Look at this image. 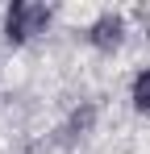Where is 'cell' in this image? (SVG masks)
<instances>
[{
	"instance_id": "obj_1",
	"label": "cell",
	"mask_w": 150,
	"mask_h": 154,
	"mask_svg": "<svg viewBox=\"0 0 150 154\" xmlns=\"http://www.w3.org/2000/svg\"><path fill=\"white\" fill-rule=\"evenodd\" d=\"M50 21H54V8H50V4L17 0V4H8V13H4V38H8L13 46H25V42H33L38 33H46Z\"/></svg>"
},
{
	"instance_id": "obj_2",
	"label": "cell",
	"mask_w": 150,
	"mask_h": 154,
	"mask_svg": "<svg viewBox=\"0 0 150 154\" xmlns=\"http://www.w3.org/2000/svg\"><path fill=\"white\" fill-rule=\"evenodd\" d=\"M88 42L96 46V50H117L125 42V17L121 13H100L96 21H92V29H88Z\"/></svg>"
},
{
	"instance_id": "obj_3",
	"label": "cell",
	"mask_w": 150,
	"mask_h": 154,
	"mask_svg": "<svg viewBox=\"0 0 150 154\" xmlns=\"http://www.w3.org/2000/svg\"><path fill=\"white\" fill-rule=\"evenodd\" d=\"M92 121H96V108H92V104H83V108H75L71 117H67V125L58 129V133H63L58 142H63V146H75V142H79V137H83V133L92 129Z\"/></svg>"
},
{
	"instance_id": "obj_4",
	"label": "cell",
	"mask_w": 150,
	"mask_h": 154,
	"mask_svg": "<svg viewBox=\"0 0 150 154\" xmlns=\"http://www.w3.org/2000/svg\"><path fill=\"white\" fill-rule=\"evenodd\" d=\"M129 100H133V108H138V112H146V117H150V67L133 75V88H129Z\"/></svg>"
}]
</instances>
